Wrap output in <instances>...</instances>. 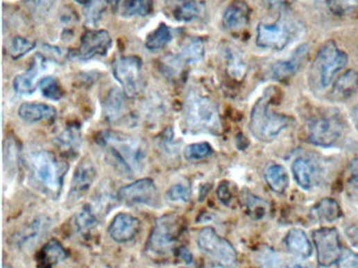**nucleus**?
<instances>
[{"mask_svg": "<svg viewBox=\"0 0 358 268\" xmlns=\"http://www.w3.org/2000/svg\"><path fill=\"white\" fill-rule=\"evenodd\" d=\"M339 268H358V255L353 251H343L339 262Z\"/></svg>", "mask_w": 358, "mask_h": 268, "instance_id": "79ce46f5", "label": "nucleus"}, {"mask_svg": "<svg viewBox=\"0 0 358 268\" xmlns=\"http://www.w3.org/2000/svg\"><path fill=\"white\" fill-rule=\"evenodd\" d=\"M18 116L28 123L44 122L53 120L57 116V111L55 107L48 104L26 102L20 106Z\"/></svg>", "mask_w": 358, "mask_h": 268, "instance_id": "412c9836", "label": "nucleus"}, {"mask_svg": "<svg viewBox=\"0 0 358 268\" xmlns=\"http://www.w3.org/2000/svg\"><path fill=\"white\" fill-rule=\"evenodd\" d=\"M293 0H263V3L270 8L285 7L290 5Z\"/></svg>", "mask_w": 358, "mask_h": 268, "instance_id": "49530a36", "label": "nucleus"}, {"mask_svg": "<svg viewBox=\"0 0 358 268\" xmlns=\"http://www.w3.org/2000/svg\"><path fill=\"white\" fill-rule=\"evenodd\" d=\"M75 224L77 230L80 233H87L97 224V217L93 208L89 204H85L78 214L76 215Z\"/></svg>", "mask_w": 358, "mask_h": 268, "instance_id": "72a5a7b5", "label": "nucleus"}, {"mask_svg": "<svg viewBox=\"0 0 358 268\" xmlns=\"http://www.w3.org/2000/svg\"><path fill=\"white\" fill-rule=\"evenodd\" d=\"M212 153V148L208 143L202 142L190 144L184 149V157L186 161H200L206 159Z\"/></svg>", "mask_w": 358, "mask_h": 268, "instance_id": "c9c22d12", "label": "nucleus"}, {"mask_svg": "<svg viewBox=\"0 0 358 268\" xmlns=\"http://www.w3.org/2000/svg\"><path fill=\"white\" fill-rule=\"evenodd\" d=\"M191 197V191L187 185L175 184L167 191V198L173 202H187Z\"/></svg>", "mask_w": 358, "mask_h": 268, "instance_id": "4c0bfd02", "label": "nucleus"}, {"mask_svg": "<svg viewBox=\"0 0 358 268\" xmlns=\"http://www.w3.org/2000/svg\"><path fill=\"white\" fill-rule=\"evenodd\" d=\"M285 244L288 251L300 258H308L312 255V244L306 233L300 229H292L286 235Z\"/></svg>", "mask_w": 358, "mask_h": 268, "instance_id": "5701e85b", "label": "nucleus"}, {"mask_svg": "<svg viewBox=\"0 0 358 268\" xmlns=\"http://www.w3.org/2000/svg\"><path fill=\"white\" fill-rule=\"evenodd\" d=\"M244 204L247 214L255 220H259L267 214V202L253 194L248 193L245 195Z\"/></svg>", "mask_w": 358, "mask_h": 268, "instance_id": "2f4dec72", "label": "nucleus"}, {"mask_svg": "<svg viewBox=\"0 0 358 268\" xmlns=\"http://www.w3.org/2000/svg\"><path fill=\"white\" fill-rule=\"evenodd\" d=\"M266 91L253 106L249 128L253 136L262 142H271L287 128L290 120L284 114L271 109V95Z\"/></svg>", "mask_w": 358, "mask_h": 268, "instance_id": "7ed1b4c3", "label": "nucleus"}, {"mask_svg": "<svg viewBox=\"0 0 358 268\" xmlns=\"http://www.w3.org/2000/svg\"><path fill=\"white\" fill-rule=\"evenodd\" d=\"M183 118L188 130L194 134L220 132V116L216 104L198 91H190L186 97Z\"/></svg>", "mask_w": 358, "mask_h": 268, "instance_id": "f03ea898", "label": "nucleus"}, {"mask_svg": "<svg viewBox=\"0 0 358 268\" xmlns=\"http://www.w3.org/2000/svg\"><path fill=\"white\" fill-rule=\"evenodd\" d=\"M151 0H124L122 15L124 17L145 16L151 13Z\"/></svg>", "mask_w": 358, "mask_h": 268, "instance_id": "473e14b6", "label": "nucleus"}, {"mask_svg": "<svg viewBox=\"0 0 358 268\" xmlns=\"http://www.w3.org/2000/svg\"><path fill=\"white\" fill-rule=\"evenodd\" d=\"M106 3L112 8V9H116L118 7L119 3H120V0H106Z\"/></svg>", "mask_w": 358, "mask_h": 268, "instance_id": "3c124183", "label": "nucleus"}, {"mask_svg": "<svg viewBox=\"0 0 358 268\" xmlns=\"http://www.w3.org/2000/svg\"><path fill=\"white\" fill-rule=\"evenodd\" d=\"M358 93V71H348L337 79L331 91L335 101H346Z\"/></svg>", "mask_w": 358, "mask_h": 268, "instance_id": "aec40b11", "label": "nucleus"}, {"mask_svg": "<svg viewBox=\"0 0 358 268\" xmlns=\"http://www.w3.org/2000/svg\"><path fill=\"white\" fill-rule=\"evenodd\" d=\"M112 44V37L108 30H87L81 39L78 56L83 60L105 56L110 52Z\"/></svg>", "mask_w": 358, "mask_h": 268, "instance_id": "ddd939ff", "label": "nucleus"}, {"mask_svg": "<svg viewBox=\"0 0 358 268\" xmlns=\"http://www.w3.org/2000/svg\"><path fill=\"white\" fill-rule=\"evenodd\" d=\"M312 236L316 249L317 263L322 267H330L336 264L343 253L336 229H318L313 232Z\"/></svg>", "mask_w": 358, "mask_h": 268, "instance_id": "9d476101", "label": "nucleus"}, {"mask_svg": "<svg viewBox=\"0 0 358 268\" xmlns=\"http://www.w3.org/2000/svg\"><path fill=\"white\" fill-rule=\"evenodd\" d=\"M219 199L223 202V204H228L230 202L232 195H231L230 189H229L228 183H222L219 186L218 191Z\"/></svg>", "mask_w": 358, "mask_h": 268, "instance_id": "c03bdc74", "label": "nucleus"}, {"mask_svg": "<svg viewBox=\"0 0 358 268\" xmlns=\"http://www.w3.org/2000/svg\"><path fill=\"white\" fill-rule=\"evenodd\" d=\"M76 1H77L78 3H80V5L87 6L90 5L93 0H76Z\"/></svg>", "mask_w": 358, "mask_h": 268, "instance_id": "603ef678", "label": "nucleus"}, {"mask_svg": "<svg viewBox=\"0 0 358 268\" xmlns=\"http://www.w3.org/2000/svg\"><path fill=\"white\" fill-rule=\"evenodd\" d=\"M104 116L108 122H117L126 111V93L119 88H112L103 103Z\"/></svg>", "mask_w": 358, "mask_h": 268, "instance_id": "4be33fe9", "label": "nucleus"}, {"mask_svg": "<svg viewBox=\"0 0 358 268\" xmlns=\"http://www.w3.org/2000/svg\"><path fill=\"white\" fill-rule=\"evenodd\" d=\"M42 66H44V59H35L26 73H20L14 79V91L22 96H30L35 93L40 81L38 78L39 73H42Z\"/></svg>", "mask_w": 358, "mask_h": 268, "instance_id": "a211bd4d", "label": "nucleus"}, {"mask_svg": "<svg viewBox=\"0 0 358 268\" xmlns=\"http://www.w3.org/2000/svg\"><path fill=\"white\" fill-rule=\"evenodd\" d=\"M328 6L333 13L343 15L358 8V0H328Z\"/></svg>", "mask_w": 358, "mask_h": 268, "instance_id": "ea45409f", "label": "nucleus"}, {"mask_svg": "<svg viewBox=\"0 0 358 268\" xmlns=\"http://www.w3.org/2000/svg\"><path fill=\"white\" fill-rule=\"evenodd\" d=\"M180 255H181L182 259L184 260V261L186 262V263H191L192 262V256L191 253H189V251H187V249H184V247H182V249H179Z\"/></svg>", "mask_w": 358, "mask_h": 268, "instance_id": "de8ad7c7", "label": "nucleus"}, {"mask_svg": "<svg viewBox=\"0 0 358 268\" xmlns=\"http://www.w3.org/2000/svg\"><path fill=\"white\" fill-rule=\"evenodd\" d=\"M99 144L105 147L110 163L122 173L134 175L144 169L146 148L139 139L108 131L100 136Z\"/></svg>", "mask_w": 358, "mask_h": 268, "instance_id": "f257e3e1", "label": "nucleus"}, {"mask_svg": "<svg viewBox=\"0 0 358 268\" xmlns=\"http://www.w3.org/2000/svg\"><path fill=\"white\" fill-rule=\"evenodd\" d=\"M31 168L35 178L49 192L59 194L63 185L65 173L69 168L59 161L52 152L37 151L30 157Z\"/></svg>", "mask_w": 358, "mask_h": 268, "instance_id": "20e7f679", "label": "nucleus"}, {"mask_svg": "<svg viewBox=\"0 0 358 268\" xmlns=\"http://www.w3.org/2000/svg\"><path fill=\"white\" fill-rule=\"evenodd\" d=\"M314 211L316 216L325 222H334L343 216L341 206L332 198H325L321 200L315 206Z\"/></svg>", "mask_w": 358, "mask_h": 268, "instance_id": "cd10ccee", "label": "nucleus"}, {"mask_svg": "<svg viewBox=\"0 0 358 268\" xmlns=\"http://www.w3.org/2000/svg\"><path fill=\"white\" fill-rule=\"evenodd\" d=\"M289 268H312L310 266L306 265L304 263H300V262H294L291 265H289Z\"/></svg>", "mask_w": 358, "mask_h": 268, "instance_id": "8fccbe9b", "label": "nucleus"}, {"mask_svg": "<svg viewBox=\"0 0 358 268\" xmlns=\"http://www.w3.org/2000/svg\"><path fill=\"white\" fill-rule=\"evenodd\" d=\"M67 249L56 239H51L42 247L38 256V268H54L67 259Z\"/></svg>", "mask_w": 358, "mask_h": 268, "instance_id": "6ab92c4d", "label": "nucleus"}, {"mask_svg": "<svg viewBox=\"0 0 358 268\" xmlns=\"http://www.w3.org/2000/svg\"><path fill=\"white\" fill-rule=\"evenodd\" d=\"M34 3L39 9H42V8L44 9V8L50 7L51 1L50 0H34Z\"/></svg>", "mask_w": 358, "mask_h": 268, "instance_id": "09e8293b", "label": "nucleus"}, {"mask_svg": "<svg viewBox=\"0 0 358 268\" xmlns=\"http://www.w3.org/2000/svg\"><path fill=\"white\" fill-rule=\"evenodd\" d=\"M203 13V7L196 0H184L173 12L175 19L178 21L190 22L198 19Z\"/></svg>", "mask_w": 358, "mask_h": 268, "instance_id": "c756f323", "label": "nucleus"}, {"mask_svg": "<svg viewBox=\"0 0 358 268\" xmlns=\"http://www.w3.org/2000/svg\"><path fill=\"white\" fill-rule=\"evenodd\" d=\"M3 268H11L9 265H7V264H3Z\"/></svg>", "mask_w": 358, "mask_h": 268, "instance_id": "864d4df0", "label": "nucleus"}, {"mask_svg": "<svg viewBox=\"0 0 358 268\" xmlns=\"http://www.w3.org/2000/svg\"><path fill=\"white\" fill-rule=\"evenodd\" d=\"M173 40V32L167 24H161L147 36L145 46L149 51L162 50Z\"/></svg>", "mask_w": 358, "mask_h": 268, "instance_id": "bb28decb", "label": "nucleus"}, {"mask_svg": "<svg viewBox=\"0 0 358 268\" xmlns=\"http://www.w3.org/2000/svg\"><path fill=\"white\" fill-rule=\"evenodd\" d=\"M143 64L136 56L119 58L112 67L114 79L121 84L128 97L134 98L140 93L143 81Z\"/></svg>", "mask_w": 358, "mask_h": 268, "instance_id": "1a4fd4ad", "label": "nucleus"}, {"mask_svg": "<svg viewBox=\"0 0 358 268\" xmlns=\"http://www.w3.org/2000/svg\"><path fill=\"white\" fill-rule=\"evenodd\" d=\"M294 20L281 17L273 24H259L257 28V46L265 50L283 51L300 33Z\"/></svg>", "mask_w": 358, "mask_h": 268, "instance_id": "39448f33", "label": "nucleus"}, {"mask_svg": "<svg viewBox=\"0 0 358 268\" xmlns=\"http://www.w3.org/2000/svg\"><path fill=\"white\" fill-rule=\"evenodd\" d=\"M141 223L128 213H119L108 226V234L117 243H126L135 239L140 231Z\"/></svg>", "mask_w": 358, "mask_h": 268, "instance_id": "4468645a", "label": "nucleus"}, {"mask_svg": "<svg viewBox=\"0 0 358 268\" xmlns=\"http://www.w3.org/2000/svg\"><path fill=\"white\" fill-rule=\"evenodd\" d=\"M56 145L61 152L67 157L77 154L81 145L80 131L77 127H67L57 136Z\"/></svg>", "mask_w": 358, "mask_h": 268, "instance_id": "393cba45", "label": "nucleus"}, {"mask_svg": "<svg viewBox=\"0 0 358 268\" xmlns=\"http://www.w3.org/2000/svg\"><path fill=\"white\" fill-rule=\"evenodd\" d=\"M292 173L296 184L302 189L310 190L314 186L315 178H316V169L314 165L308 159H296L292 163Z\"/></svg>", "mask_w": 358, "mask_h": 268, "instance_id": "b1692460", "label": "nucleus"}, {"mask_svg": "<svg viewBox=\"0 0 358 268\" xmlns=\"http://www.w3.org/2000/svg\"><path fill=\"white\" fill-rule=\"evenodd\" d=\"M5 166L10 171H16L18 165V148L16 143L10 139L5 144Z\"/></svg>", "mask_w": 358, "mask_h": 268, "instance_id": "a19ab883", "label": "nucleus"}, {"mask_svg": "<svg viewBox=\"0 0 358 268\" xmlns=\"http://www.w3.org/2000/svg\"><path fill=\"white\" fill-rule=\"evenodd\" d=\"M198 247L200 251L220 268H235L237 255L235 247L226 239L222 238L214 228L202 229L198 235Z\"/></svg>", "mask_w": 358, "mask_h": 268, "instance_id": "423d86ee", "label": "nucleus"}, {"mask_svg": "<svg viewBox=\"0 0 358 268\" xmlns=\"http://www.w3.org/2000/svg\"><path fill=\"white\" fill-rule=\"evenodd\" d=\"M205 56V46L202 39H192L182 48L179 58L184 64L201 62Z\"/></svg>", "mask_w": 358, "mask_h": 268, "instance_id": "c85d7f7f", "label": "nucleus"}, {"mask_svg": "<svg viewBox=\"0 0 358 268\" xmlns=\"http://www.w3.org/2000/svg\"><path fill=\"white\" fill-rule=\"evenodd\" d=\"M96 176H97V172L93 163L87 159L81 161L76 168L71 178L69 197L73 199L83 197L93 185Z\"/></svg>", "mask_w": 358, "mask_h": 268, "instance_id": "2eb2a0df", "label": "nucleus"}, {"mask_svg": "<svg viewBox=\"0 0 358 268\" xmlns=\"http://www.w3.org/2000/svg\"><path fill=\"white\" fill-rule=\"evenodd\" d=\"M265 181L268 187L278 194L285 193L289 187L287 170L281 165H272L266 170Z\"/></svg>", "mask_w": 358, "mask_h": 268, "instance_id": "a878e982", "label": "nucleus"}, {"mask_svg": "<svg viewBox=\"0 0 358 268\" xmlns=\"http://www.w3.org/2000/svg\"><path fill=\"white\" fill-rule=\"evenodd\" d=\"M35 46H36V43L33 41L19 36L14 37L11 46H10V55L14 60H18L28 54L31 51L34 50Z\"/></svg>", "mask_w": 358, "mask_h": 268, "instance_id": "e433bc0d", "label": "nucleus"}, {"mask_svg": "<svg viewBox=\"0 0 358 268\" xmlns=\"http://www.w3.org/2000/svg\"><path fill=\"white\" fill-rule=\"evenodd\" d=\"M227 71L229 75L235 79H242L246 73V64L243 60L242 56L232 50H227Z\"/></svg>", "mask_w": 358, "mask_h": 268, "instance_id": "f704fd0d", "label": "nucleus"}, {"mask_svg": "<svg viewBox=\"0 0 358 268\" xmlns=\"http://www.w3.org/2000/svg\"><path fill=\"white\" fill-rule=\"evenodd\" d=\"M278 253L269 247H265L259 255V263L263 268H282L283 261Z\"/></svg>", "mask_w": 358, "mask_h": 268, "instance_id": "58836bf2", "label": "nucleus"}, {"mask_svg": "<svg viewBox=\"0 0 358 268\" xmlns=\"http://www.w3.org/2000/svg\"><path fill=\"white\" fill-rule=\"evenodd\" d=\"M307 55H308V46L302 44L296 48V52L287 60L278 61L274 63L271 69L274 79L284 81L296 75V71L302 66Z\"/></svg>", "mask_w": 358, "mask_h": 268, "instance_id": "f3484780", "label": "nucleus"}, {"mask_svg": "<svg viewBox=\"0 0 358 268\" xmlns=\"http://www.w3.org/2000/svg\"><path fill=\"white\" fill-rule=\"evenodd\" d=\"M343 133L341 120L337 116H324L311 120L308 126L309 140L320 147H331L341 140Z\"/></svg>", "mask_w": 358, "mask_h": 268, "instance_id": "9b49d317", "label": "nucleus"}, {"mask_svg": "<svg viewBox=\"0 0 358 268\" xmlns=\"http://www.w3.org/2000/svg\"><path fill=\"white\" fill-rule=\"evenodd\" d=\"M348 56L343 51L339 50L335 43H326L315 58L313 64V77L315 82L322 88L328 87L332 83L335 75L347 65Z\"/></svg>", "mask_w": 358, "mask_h": 268, "instance_id": "0eeeda50", "label": "nucleus"}, {"mask_svg": "<svg viewBox=\"0 0 358 268\" xmlns=\"http://www.w3.org/2000/svg\"><path fill=\"white\" fill-rule=\"evenodd\" d=\"M250 10L244 0H235L225 10L222 22L224 28L230 32L243 30L249 24Z\"/></svg>", "mask_w": 358, "mask_h": 268, "instance_id": "dca6fc26", "label": "nucleus"}, {"mask_svg": "<svg viewBox=\"0 0 358 268\" xmlns=\"http://www.w3.org/2000/svg\"><path fill=\"white\" fill-rule=\"evenodd\" d=\"M157 187L151 178H141L130 185L124 186L118 191V198L130 204H148L157 198Z\"/></svg>", "mask_w": 358, "mask_h": 268, "instance_id": "f8f14e48", "label": "nucleus"}, {"mask_svg": "<svg viewBox=\"0 0 358 268\" xmlns=\"http://www.w3.org/2000/svg\"><path fill=\"white\" fill-rule=\"evenodd\" d=\"M39 89L42 95L52 101H59L63 97V91L58 80L52 75L44 77L38 83Z\"/></svg>", "mask_w": 358, "mask_h": 268, "instance_id": "7c9ffc66", "label": "nucleus"}, {"mask_svg": "<svg viewBox=\"0 0 358 268\" xmlns=\"http://www.w3.org/2000/svg\"><path fill=\"white\" fill-rule=\"evenodd\" d=\"M179 234L176 215L167 214L159 217L151 232L147 247L155 255H167L173 249Z\"/></svg>", "mask_w": 358, "mask_h": 268, "instance_id": "6e6552de", "label": "nucleus"}, {"mask_svg": "<svg viewBox=\"0 0 358 268\" xmlns=\"http://www.w3.org/2000/svg\"><path fill=\"white\" fill-rule=\"evenodd\" d=\"M103 9L104 7L102 3H98V1L97 3H93V1H92V3H90V7L87 8V13H85L87 21H89L90 24H96V22L101 18Z\"/></svg>", "mask_w": 358, "mask_h": 268, "instance_id": "37998d69", "label": "nucleus"}, {"mask_svg": "<svg viewBox=\"0 0 358 268\" xmlns=\"http://www.w3.org/2000/svg\"><path fill=\"white\" fill-rule=\"evenodd\" d=\"M349 171L350 175H351L350 183L358 188V157L354 159L350 163Z\"/></svg>", "mask_w": 358, "mask_h": 268, "instance_id": "a18cd8bd", "label": "nucleus"}]
</instances>
